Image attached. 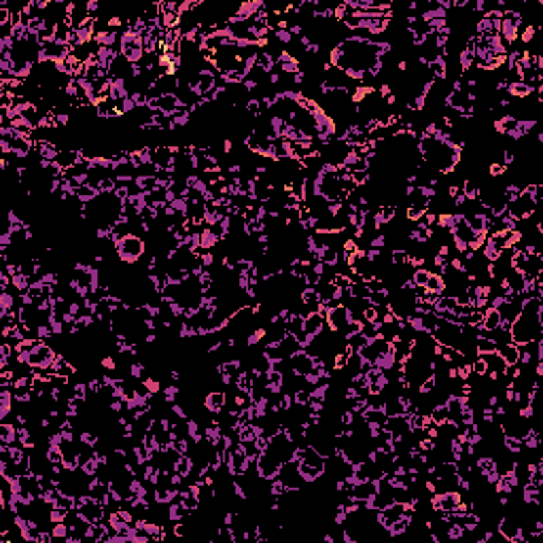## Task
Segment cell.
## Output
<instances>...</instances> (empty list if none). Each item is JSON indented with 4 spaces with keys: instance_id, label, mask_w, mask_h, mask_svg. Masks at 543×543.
Returning a JSON list of instances; mask_svg holds the SVG:
<instances>
[{
    "instance_id": "obj_1",
    "label": "cell",
    "mask_w": 543,
    "mask_h": 543,
    "mask_svg": "<svg viewBox=\"0 0 543 543\" xmlns=\"http://www.w3.org/2000/svg\"><path fill=\"white\" fill-rule=\"evenodd\" d=\"M117 253H119V257L124 261H136L138 257L142 255V250H145V242H142L138 236H134V234H128V236H124V238H119L117 242Z\"/></svg>"
}]
</instances>
